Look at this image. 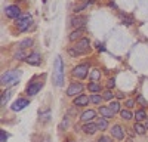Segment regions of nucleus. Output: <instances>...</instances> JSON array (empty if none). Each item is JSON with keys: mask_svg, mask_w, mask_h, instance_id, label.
<instances>
[{"mask_svg": "<svg viewBox=\"0 0 148 142\" xmlns=\"http://www.w3.org/2000/svg\"><path fill=\"white\" fill-rule=\"evenodd\" d=\"M22 76V71L21 70H10L6 71V73L2 74V79H0V85L2 86H15L19 83Z\"/></svg>", "mask_w": 148, "mask_h": 142, "instance_id": "f257e3e1", "label": "nucleus"}, {"mask_svg": "<svg viewBox=\"0 0 148 142\" xmlns=\"http://www.w3.org/2000/svg\"><path fill=\"white\" fill-rule=\"evenodd\" d=\"M102 98H104L105 101H111V99L114 98V95H113V92H111V90H105L104 95H102Z\"/></svg>", "mask_w": 148, "mask_h": 142, "instance_id": "c85d7f7f", "label": "nucleus"}, {"mask_svg": "<svg viewBox=\"0 0 148 142\" xmlns=\"http://www.w3.org/2000/svg\"><path fill=\"white\" fill-rule=\"evenodd\" d=\"M31 24H33L31 15H21L18 19H15V27L18 28V31H25V30H28Z\"/></svg>", "mask_w": 148, "mask_h": 142, "instance_id": "20e7f679", "label": "nucleus"}, {"mask_svg": "<svg viewBox=\"0 0 148 142\" xmlns=\"http://www.w3.org/2000/svg\"><path fill=\"white\" fill-rule=\"evenodd\" d=\"M88 89H89L90 92H93V93L101 92V85H99L98 81H92V83H89V85H88Z\"/></svg>", "mask_w": 148, "mask_h": 142, "instance_id": "412c9836", "label": "nucleus"}, {"mask_svg": "<svg viewBox=\"0 0 148 142\" xmlns=\"http://www.w3.org/2000/svg\"><path fill=\"white\" fill-rule=\"evenodd\" d=\"M28 55H25V53H24V51H19L16 55H15V59H22V58H27Z\"/></svg>", "mask_w": 148, "mask_h": 142, "instance_id": "72a5a7b5", "label": "nucleus"}, {"mask_svg": "<svg viewBox=\"0 0 148 142\" xmlns=\"http://www.w3.org/2000/svg\"><path fill=\"white\" fill-rule=\"evenodd\" d=\"M67 126H68V117H65V118H64V122H62V123H61V126H59V129H61V130H62V129H64V127H67Z\"/></svg>", "mask_w": 148, "mask_h": 142, "instance_id": "f704fd0d", "label": "nucleus"}, {"mask_svg": "<svg viewBox=\"0 0 148 142\" xmlns=\"http://www.w3.org/2000/svg\"><path fill=\"white\" fill-rule=\"evenodd\" d=\"M135 118H136V122H142L147 118V113L145 110H138L136 113H135Z\"/></svg>", "mask_w": 148, "mask_h": 142, "instance_id": "b1692460", "label": "nucleus"}, {"mask_svg": "<svg viewBox=\"0 0 148 142\" xmlns=\"http://www.w3.org/2000/svg\"><path fill=\"white\" fill-rule=\"evenodd\" d=\"M111 136L116 138V139H123L125 138V130H123V127L120 124H114L113 127H111Z\"/></svg>", "mask_w": 148, "mask_h": 142, "instance_id": "f8f14e48", "label": "nucleus"}, {"mask_svg": "<svg viewBox=\"0 0 148 142\" xmlns=\"http://www.w3.org/2000/svg\"><path fill=\"white\" fill-rule=\"evenodd\" d=\"M5 15L10 19H18L21 16V9L15 5H10V6H6L5 8Z\"/></svg>", "mask_w": 148, "mask_h": 142, "instance_id": "0eeeda50", "label": "nucleus"}, {"mask_svg": "<svg viewBox=\"0 0 148 142\" xmlns=\"http://www.w3.org/2000/svg\"><path fill=\"white\" fill-rule=\"evenodd\" d=\"M86 22H88V16H84V15H76V16H73L70 19V25L77 30V28H83L86 25Z\"/></svg>", "mask_w": 148, "mask_h": 142, "instance_id": "423d86ee", "label": "nucleus"}, {"mask_svg": "<svg viewBox=\"0 0 148 142\" xmlns=\"http://www.w3.org/2000/svg\"><path fill=\"white\" fill-rule=\"evenodd\" d=\"M107 86H108V89H114V86H116V80H114V79H110L108 83H107Z\"/></svg>", "mask_w": 148, "mask_h": 142, "instance_id": "473e14b6", "label": "nucleus"}, {"mask_svg": "<svg viewBox=\"0 0 148 142\" xmlns=\"http://www.w3.org/2000/svg\"><path fill=\"white\" fill-rule=\"evenodd\" d=\"M68 142H73V141H68Z\"/></svg>", "mask_w": 148, "mask_h": 142, "instance_id": "ea45409f", "label": "nucleus"}, {"mask_svg": "<svg viewBox=\"0 0 148 142\" xmlns=\"http://www.w3.org/2000/svg\"><path fill=\"white\" fill-rule=\"evenodd\" d=\"M8 141V133H6V130H2L0 132V142H6Z\"/></svg>", "mask_w": 148, "mask_h": 142, "instance_id": "7c9ffc66", "label": "nucleus"}, {"mask_svg": "<svg viewBox=\"0 0 148 142\" xmlns=\"http://www.w3.org/2000/svg\"><path fill=\"white\" fill-rule=\"evenodd\" d=\"M120 18H121V21H123V24H125V25H132L133 24V18L132 16H127V15H120Z\"/></svg>", "mask_w": 148, "mask_h": 142, "instance_id": "bb28decb", "label": "nucleus"}, {"mask_svg": "<svg viewBox=\"0 0 148 142\" xmlns=\"http://www.w3.org/2000/svg\"><path fill=\"white\" fill-rule=\"evenodd\" d=\"M25 61H27V64H30V65H40V64H42V55H40L39 52H33V53H30V55L25 58Z\"/></svg>", "mask_w": 148, "mask_h": 142, "instance_id": "9b49d317", "label": "nucleus"}, {"mask_svg": "<svg viewBox=\"0 0 148 142\" xmlns=\"http://www.w3.org/2000/svg\"><path fill=\"white\" fill-rule=\"evenodd\" d=\"M89 73H90V71H89V65L88 64H80V65L73 68V76L76 77V79H79V80L88 77Z\"/></svg>", "mask_w": 148, "mask_h": 142, "instance_id": "39448f33", "label": "nucleus"}, {"mask_svg": "<svg viewBox=\"0 0 148 142\" xmlns=\"http://www.w3.org/2000/svg\"><path fill=\"white\" fill-rule=\"evenodd\" d=\"M84 89V86L82 85V83H71L70 87L67 89V96H76V95L82 93V90Z\"/></svg>", "mask_w": 148, "mask_h": 142, "instance_id": "1a4fd4ad", "label": "nucleus"}, {"mask_svg": "<svg viewBox=\"0 0 148 142\" xmlns=\"http://www.w3.org/2000/svg\"><path fill=\"white\" fill-rule=\"evenodd\" d=\"M96 49H98V51H101V52H104V51H105V47H104L102 43H96Z\"/></svg>", "mask_w": 148, "mask_h": 142, "instance_id": "e433bc0d", "label": "nucleus"}, {"mask_svg": "<svg viewBox=\"0 0 148 142\" xmlns=\"http://www.w3.org/2000/svg\"><path fill=\"white\" fill-rule=\"evenodd\" d=\"M89 101H90V98L88 96V95H79V96L77 98H74V105H76V106H84V105H88L89 104Z\"/></svg>", "mask_w": 148, "mask_h": 142, "instance_id": "4468645a", "label": "nucleus"}, {"mask_svg": "<svg viewBox=\"0 0 148 142\" xmlns=\"http://www.w3.org/2000/svg\"><path fill=\"white\" fill-rule=\"evenodd\" d=\"M104 98L101 96V95H92V96H90V102H93V104H101V101H102Z\"/></svg>", "mask_w": 148, "mask_h": 142, "instance_id": "cd10ccee", "label": "nucleus"}, {"mask_svg": "<svg viewBox=\"0 0 148 142\" xmlns=\"http://www.w3.org/2000/svg\"><path fill=\"white\" fill-rule=\"evenodd\" d=\"M49 117H51V111H49V110H46L45 113H40V118H43L45 122L49 120Z\"/></svg>", "mask_w": 148, "mask_h": 142, "instance_id": "c756f323", "label": "nucleus"}, {"mask_svg": "<svg viewBox=\"0 0 148 142\" xmlns=\"http://www.w3.org/2000/svg\"><path fill=\"white\" fill-rule=\"evenodd\" d=\"M96 124H98V129H99V130H107V127H108V122H107V118H105V117L98 118Z\"/></svg>", "mask_w": 148, "mask_h": 142, "instance_id": "6ab92c4d", "label": "nucleus"}, {"mask_svg": "<svg viewBox=\"0 0 148 142\" xmlns=\"http://www.w3.org/2000/svg\"><path fill=\"white\" fill-rule=\"evenodd\" d=\"M108 141H110V139H108L107 136H101V138H99V139H98L96 142H108Z\"/></svg>", "mask_w": 148, "mask_h": 142, "instance_id": "4c0bfd02", "label": "nucleus"}, {"mask_svg": "<svg viewBox=\"0 0 148 142\" xmlns=\"http://www.w3.org/2000/svg\"><path fill=\"white\" fill-rule=\"evenodd\" d=\"M42 87H43L42 81H31L30 85L27 86V95H28V96H34V95L39 93V90Z\"/></svg>", "mask_w": 148, "mask_h": 142, "instance_id": "6e6552de", "label": "nucleus"}, {"mask_svg": "<svg viewBox=\"0 0 148 142\" xmlns=\"http://www.w3.org/2000/svg\"><path fill=\"white\" fill-rule=\"evenodd\" d=\"M30 105V101L28 99H24V98H19V99H16L14 104H12V111H22L24 108H25V106H28Z\"/></svg>", "mask_w": 148, "mask_h": 142, "instance_id": "9d476101", "label": "nucleus"}, {"mask_svg": "<svg viewBox=\"0 0 148 142\" xmlns=\"http://www.w3.org/2000/svg\"><path fill=\"white\" fill-rule=\"evenodd\" d=\"M52 79H53L55 86L61 87L64 85V62H62V59H61V56H56V59H55Z\"/></svg>", "mask_w": 148, "mask_h": 142, "instance_id": "f03ea898", "label": "nucleus"}, {"mask_svg": "<svg viewBox=\"0 0 148 142\" xmlns=\"http://www.w3.org/2000/svg\"><path fill=\"white\" fill-rule=\"evenodd\" d=\"M82 130H83V133H86V135H95L99 129H98L96 123H84Z\"/></svg>", "mask_w": 148, "mask_h": 142, "instance_id": "ddd939ff", "label": "nucleus"}, {"mask_svg": "<svg viewBox=\"0 0 148 142\" xmlns=\"http://www.w3.org/2000/svg\"><path fill=\"white\" fill-rule=\"evenodd\" d=\"M89 77L92 81H98L101 79V70H98V68H93L90 73H89Z\"/></svg>", "mask_w": 148, "mask_h": 142, "instance_id": "a211bd4d", "label": "nucleus"}, {"mask_svg": "<svg viewBox=\"0 0 148 142\" xmlns=\"http://www.w3.org/2000/svg\"><path fill=\"white\" fill-rule=\"evenodd\" d=\"M120 115H121V118H125V120H132V118H133V114L129 110H121Z\"/></svg>", "mask_w": 148, "mask_h": 142, "instance_id": "a878e982", "label": "nucleus"}, {"mask_svg": "<svg viewBox=\"0 0 148 142\" xmlns=\"http://www.w3.org/2000/svg\"><path fill=\"white\" fill-rule=\"evenodd\" d=\"M133 105H135V101L133 99H127L126 101V106H127V108H132Z\"/></svg>", "mask_w": 148, "mask_h": 142, "instance_id": "c9c22d12", "label": "nucleus"}, {"mask_svg": "<svg viewBox=\"0 0 148 142\" xmlns=\"http://www.w3.org/2000/svg\"><path fill=\"white\" fill-rule=\"evenodd\" d=\"M83 33H84V28H77V30H74L73 33H70L68 40H70V42H76V40L83 39Z\"/></svg>", "mask_w": 148, "mask_h": 142, "instance_id": "dca6fc26", "label": "nucleus"}, {"mask_svg": "<svg viewBox=\"0 0 148 142\" xmlns=\"http://www.w3.org/2000/svg\"><path fill=\"white\" fill-rule=\"evenodd\" d=\"M108 106H110V110L113 111L114 114H116V113H120V111H121V110H120V104H119L117 101H113V102H111V104H110Z\"/></svg>", "mask_w": 148, "mask_h": 142, "instance_id": "393cba45", "label": "nucleus"}, {"mask_svg": "<svg viewBox=\"0 0 148 142\" xmlns=\"http://www.w3.org/2000/svg\"><path fill=\"white\" fill-rule=\"evenodd\" d=\"M145 127H147V130H148V118H147V123H145Z\"/></svg>", "mask_w": 148, "mask_h": 142, "instance_id": "58836bf2", "label": "nucleus"}, {"mask_svg": "<svg viewBox=\"0 0 148 142\" xmlns=\"http://www.w3.org/2000/svg\"><path fill=\"white\" fill-rule=\"evenodd\" d=\"M89 49H90V42H89V39L83 37V39H80V40L76 43V46H74V47H68V53H70L71 56H80V55L88 53Z\"/></svg>", "mask_w": 148, "mask_h": 142, "instance_id": "7ed1b4c3", "label": "nucleus"}, {"mask_svg": "<svg viewBox=\"0 0 148 142\" xmlns=\"http://www.w3.org/2000/svg\"><path fill=\"white\" fill-rule=\"evenodd\" d=\"M136 101H138V102H139L142 106H147V105H148V104H147V101L144 99V96H142V95H139V96L136 98Z\"/></svg>", "mask_w": 148, "mask_h": 142, "instance_id": "2f4dec72", "label": "nucleus"}, {"mask_svg": "<svg viewBox=\"0 0 148 142\" xmlns=\"http://www.w3.org/2000/svg\"><path fill=\"white\" fill-rule=\"evenodd\" d=\"M99 113H101V115H104L105 118H111L114 115V113L110 110V106H99Z\"/></svg>", "mask_w": 148, "mask_h": 142, "instance_id": "f3484780", "label": "nucleus"}, {"mask_svg": "<svg viewBox=\"0 0 148 142\" xmlns=\"http://www.w3.org/2000/svg\"><path fill=\"white\" fill-rule=\"evenodd\" d=\"M133 130H135V132H136L138 135H144V133H145V130H147V127L138 122V123H135V126H133Z\"/></svg>", "mask_w": 148, "mask_h": 142, "instance_id": "4be33fe9", "label": "nucleus"}, {"mask_svg": "<svg viewBox=\"0 0 148 142\" xmlns=\"http://www.w3.org/2000/svg\"><path fill=\"white\" fill-rule=\"evenodd\" d=\"M95 117H96V113H95L93 110H88V111H84V113L80 115V120H82L83 123H90Z\"/></svg>", "mask_w": 148, "mask_h": 142, "instance_id": "2eb2a0df", "label": "nucleus"}, {"mask_svg": "<svg viewBox=\"0 0 148 142\" xmlns=\"http://www.w3.org/2000/svg\"><path fill=\"white\" fill-rule=\"evenodd\" d=\"M31 44H33V40H31V39H25V40H22V42L19 43L18 47H19V51H25L27 47H30Z\"/></svg>", "mask_w": 148, "mask_h": 142, "instance_id": "5701e85b", "label": "nucleus"}, {"mask_svg": "<svg viewBox=\"0 0 148 142\" xmlns=\"http://www.w3.org/2000/svg\"><path fill=\"white\" fill-rule=\"evenodd\" d=\"M10 96H12V90L10 89H8V90H5L2 93V106H5L8 104V101L10 99Z\"/></svg>", "mask_w": 148, "mask_h": 142, "instance_id": "aec40b11", "label": "nucleus"}]
</instances>
